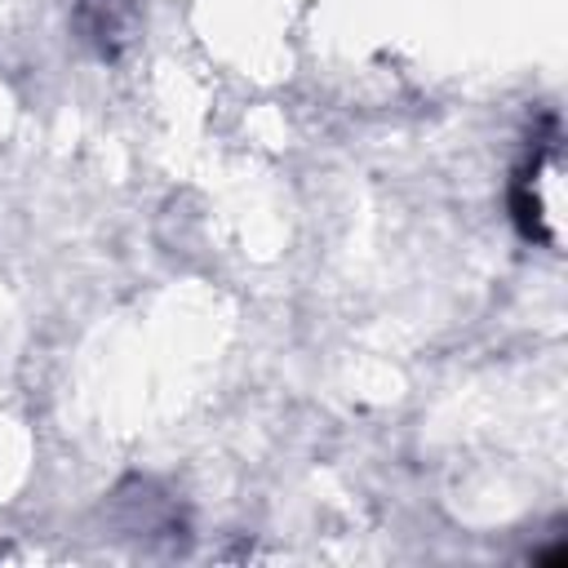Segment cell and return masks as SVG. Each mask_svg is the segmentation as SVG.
Returning a JSON list of instances; mask_svg holds the SVG:
<instances>
[{
    "instance_id": "cell-1",
    "label": "cell",
    "mask_w": 568,
    "mask_h": 568,
    "mask_svg": "<svg viewBox=\"0 0 568 568\" xmlns=\"http://www.w3.org/2000/svg\"><path fill=\"white\" fill-rule=\"evenodd\" d=\"M510 217L524 240L546 248L559 244V142L555 133L541 138L510 182Z\"/></svg>"
},
{
    "instance_id": "cell-2",
    "label": "cell",
    "mask_w": 568,
    "mask_h": 568,
    "mask_svg": "<svg viewBox=\"0 0 568 568\" xmlns=\"http://www.w3.org/2000/svg\"><path fill=\"white\" fill-rule=\"evenodd\" d=\"M75 31L102 62H120L138 36V0H75Z\"/></svg>"
}]
</instances>
